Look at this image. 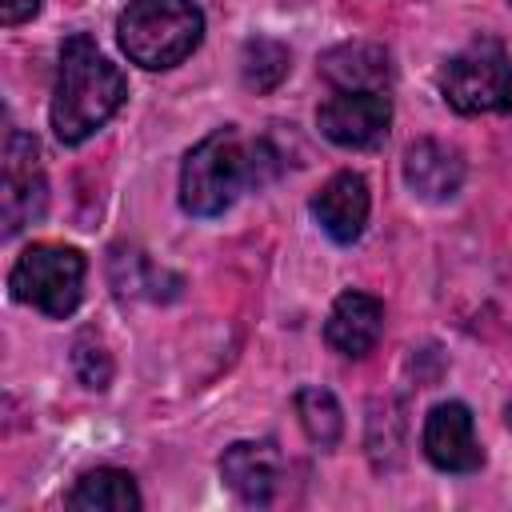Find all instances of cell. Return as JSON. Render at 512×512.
<instances>
[{
  "label": "cell",
  "instance_id": "cell-1",
  "mask_svg": "<svg viewBox=\"0 0 512 512\" xmlns=\"http://www.w3.org/2000/svg\"><path fill=\"white\" fill-rule=\"evenodd\" d=\"M128 96L124 72L96 48L88 32H72L60 44V68L52 88V132L60 144H84L104 128Z\"/></svg>",
  "mask_w": 512,
  "mask_h": 512
},
{
  "label": "cell",
  "instance_id": "cell-2",
  "mask_svg": "<svg viewBox=\"0 0 512 512\" xmlns=\"http://www.w3.org/2000/svg\"><path fill=\"white\" fill-rule=\"evenodd\" d=\"M276 172L280 156L268 140H244L236 128H216L180 164V208L188 216H220L248 184H264Z\"/></svg>",
  "mask_w": 512,
  "mask_h": 512
},
{
  "label": "cell",
  "instance_id": "cell-3",
  "mask_svg": "<svg viewBox=\"0 0 512 512\" xmlns=\"http://www.w3.org/2000/svg\"><path fill=\"white\" fill-rule=\"evenodd\" d=\"M204 36V12L192 0H132L116 16V40L124 56L148 72L176 68L196 52Z\"/></svg>",
  "mask_w": 512,
  "mask_h": 512
},
{
  "label": "cell",
  "instance_id": "cell-4",
  "mask_svg": "<svg viewBox=\"0 0 512 512\" xmlns=\"http://www.w3.org/2000/svg\"><path fill=\"white\" fill-rule=\"evenodd\" d=\"M440 96L460 116L508 112L512 108V64H508V52L488 36L464 44L440 68Z\"/></svg>",
  "mask_w": 512,
  "mask_h": 512
},
{
  "label": "cell",
  "instance_id": "cell-5",
  "mask_svg": "<svg viewBox=\"0 0 512 512\" xmlns=\"http://www.w3.org/2000/svg\"><path fill=\"white\" fill-rule=\"evenodd\" d=\"M8 288L20 304L40 308L44 316H72L84 296V256L68 244H32L16 256Z\"/></svg>",
  "mask_w": 512,
  "mask_h": 512
},
{
  "label": "cell",
  "instance_id": "cell-6",
  "mask_svg": "<svg viewBox=\"0 0 512 512\" xmlns=\"http://www.w3.org/2000/svg\"><path fill=\"white\" fill-rule=\"evenodd\" d=\"M48 208V180L40 168V148L28 132L8 128L4 136V184H0V212H4V236H16L20 228L36 224Z\"/></svg>",
  "mask_w": 512,
  "mask_h": 512
},
{
  "label": "cell",
  "instance_id": "cell-7",
  "mask_svg": "<svg viewBox=\"0 0 512 512\" xmlns=\"http://www.w3.org/2000/svg\"><path fill=\"white\" fill-rule=\"evenodd\" d=\"M316 124L340 148H376L388 136L392 104L384 92H332L316 108Z\"/></svg>",
  "mask_w": 512,
  "mask_h": 512
},
{
  "label": "cell",
  "instance_id": "cell-8",
  "mask_svg": "<svg viewBox=\"0 0 512 512\" xmlns=\"http://www.w3.org/2000/svg\"><path fill=\"white\" fill-rule=\"evenodd\" d=\"M424 456L440 468V472H476L484 464V448L476 440V424L468 404L460 400H444L424 416Z\"/></svg>",
  "mask_w": 512,
  "mask_h": 512
},
{
  "label": "cell",
  "instance_id": "cell-9",
  "mask_svg": "<svg viewBox=\"0 0 512 512\" xmlns=\"http://www.w3.org/2000/svg\"><path fill=\"white\" fill-rule=\"evenodd\" d=\"M220 480L244 504H268L284 484V456L272 440H236L220 456Z\"/></svg>",
  "mask_w": 512,
  "mask_h": 512
},
{
  "label": "cell",
  "instance_id": "cell-10",
  "mask_svg": "<svg viewBox=\"0 0 512 512\" xmlns=\"http://www.w3.org/2000/svg\"><path fill=\"white\" fill-rule=\"evenodd\" d=\"M380 332H384V304L368 292H356V288L340 292L328 320H324V340L348 360L368 356L376 348Z\"/></svg>",
  "mask_w": 512,
  "mask_h": 512
},
{
  "label": "cell",
  "instance_id": "cell-11",
  "mask_svg": "<svg viewBox=\"0 0 512 512\" xmlns=\"http://www.w3.org/2000/svg\"><path fill=\"white\" fill-rule=\"evenodd\" d=\"M368 184L360 172H336L316 196H312V216L316 224L336 240V244H352L360 240L364 224H368Z\"/></svg>",
  "mask_w": 512,
  "mask_h": 512
},
{
  "label": "cell",
  "instance_id": "cell-12",
  "mask_svg": "<svg viewBox=\"0 0 512 512\" xmlns=\"http://www.w3.org/2000/svg\"><path fill=\"white\" fill-rule=\"evenodd\" d=\"M320 76L336 92H384L392 64H388V52L380 44L348 40V44H336L320 56Z\"/></svg>",
  "mask_w": 512,
  "mask_h": 512
},
{
  "label": "cell",
  "instance_id": "cell-13",
  "mask_svg": "<svg viewBox=\"0 0 512 512\" xmlns=\"http://www.w3.org/2000/svg\"><path fill=\"white\" fill-rule=\"evenodd\" d=\"M404 180L420 200H452L464 184V160L440 140H416L404 152Z\"/></svg>",
  "mask_w": 512,
  "mask_h": 512
},
{
  "label": "cell",
  "instance_id": "cell-14",
  "mask_svg": "<svg viewBox=\"0 0 512 512\" xmlns=\"http://www.w3.org/2000/svg\"><path fill=\"white\" fill-rule=\"evenodd\" d=\"M68 508L76 512H136L140 488L124 468H96L76 480L68 492Z\"/></svg>",
  "mask_w": 512,
  "mask_h": 512
},
{
  "label": "cell",
  "instance_id": "cell-15",
  "mask_svg": "<svg viewBox=\"0 0 512 512\" xmlns=\"http://www.w3.org/2000/svg\"><path fill=\"white\" fill-rule=\"evenodd\" d=\"M296 416H300V428L304 436L316 444V448H332L344 432V412L336 404V396L320 384H304L296 392Z\"/></svg>",
  "mask_w": 512,
  "mask_h": 512
},
{
  "label": "cell",
  "instance_id": "cell-16",
  "mask_svg": "<svg viewBox=\"0 0 512 512\" xmlns=\"http://www.w3.org/2000/svg\"><path fill=\"white\" fill-rule=\"evenodd\" d=\"M292 68V52L272 36H252L240 56V76L252 92H272Z\"/></svg>",
  "mask_w": 512,
  "mask_h": 512
},
{
  "label": "cell",
  "instance_id": "cell-17",
  "mask_svg": "<svg viewBox=\"0 0 512 512\" xmlns=\"http://www.w3.org/2000/svg\"><path fill=\"white\" fill-rule=\"evenodd\" d=\"M36 12H40V0H0V20H4L8 28L32 20Z\"/></svg>",
  "mask_w": 512,
  "mask_h": 512
}]
</instances>
